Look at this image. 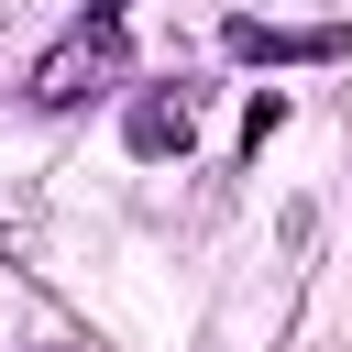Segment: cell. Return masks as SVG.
Listing matches in <instances>:
<instances>
[{"label": "cell", "instance_id": "1", "mask_svg": "<svg viewBox=\"0 0 352 352\" xmlns=\"http://www.w3.org/2000/svg\"><path fill=\"white\" fill-rule=\"evenodd\" d=\"M99 77H121V11H88V22L33 66V99H44V110H77Z\"/></svg>", "mask_w": 352, "mask_h": 352}, {"label": "cell", "instance_id": "2", "mask_svg": "<svg viewBox=\"0 0 352 352\" xmlns=\"http://www.w3.org/2000/svg\"><path fill=\"white\" fill-rule=\"evenodd\" d=\"M187 143H198L187 99H143V110H132V154H187Z\"/></svg>", "mask_w": 352, "mask_h": 352}, {"label": "cell", "instance_id": "3", "mask_svg": "<svg viewBox=\"0 0 352 352\" xmlns=\"http://www.w3.org/2000/svg\"><path fill=\"white\" fill-rule=\"evenodd\" d=\"M231 55H330V33H264V22H231Z\"/></svg>", "mask_w": 352, "mask_h": 352}, {"label": "cell", "instance_id": "4", "mask_svg": "<svg viewBox=\"0 0 352 352\" xmlns=\"http://www.w3.org/2000/svg\"><path fill=\"white\" fill-rule=\"evenodd\" d=\"M88 11H121V0H88Z\"/></svg>", "mask_w": 352, "mask_h": 352}]
</instances>
